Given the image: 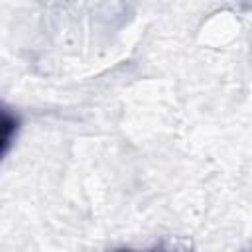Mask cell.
I'll use <instances>...</instances> for the list:
<instances>
[{
    "mask_svg": "<svg viewBox=\"0 0 252 252\" xmlns=\"http://www.w3.org/2000/svg\"><path fill=\"white\" fill-rule=\"evenodd\" d=\"M159 252H177V250H159Z\"/></svg>",
    "mask_w": 252,
    "mask_h": 252,
    "instance_id": "1",
    "label": "cell"
}]
</instances>
